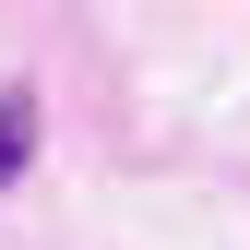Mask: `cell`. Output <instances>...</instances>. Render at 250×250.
Returning <instances> with one entry per match:
<instances>
[{
    "instance_id": "1",
    "label": "cell",
    "mask_w": 250,
    "mask_h": 250,
    "mask_svg": "<svg viewBox=\"0 0 250 250\" xmlns=\"http://www.w3.org/2000/svg\"><path fill=\"white\" fill-rule=\"evenodd\" d=\"M36 167V83H0V191Z\"/></svg>"
}]
</instances>
